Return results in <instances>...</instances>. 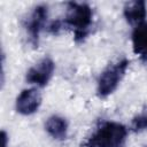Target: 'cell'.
Segmentation results:
<instances>
[{"label": "cell", "instance_id": "3", "mask_svg": "<svg viewBox=\"0 0 147 147\" xmlns=\"http://www.w3.org/2000/svg\"><path fill=\"white\" fill-rule=\"evenodd\" d=\"M130 65V61L127 59H122L111 65H108L100 75L98 79L96 94L99 98L105 99L113 94L115 90L118 87L119 83L124 78L126 70Z\"/></svg>", "mask_w": 147, "mask_h": 147}, {"label": "cell", "instance_id": "1", "mask_svg": "<svg viewBox=\"0 0 147 147\" xmlns=\"http://www.w3.org/2000/svg\"><path fill=\"white\" fill-rule=\"evenodd\" d=\"M127 129L117 122H103L82 145L83 147H124Z\"/></svg>", "mask_w": 147, "mask_h": 147}, {"label": "cell", "instance_id": "6", "mask_svg": "<svg viewBox=\"0 0 147 147\" xmlns=\"http://www.w3.org/2000/svg\"><path fill=\"white\" fill-rule=\"evenodd\" d=\"M41 105V95L37 88L23 90L16 99V111L21 115L29 116L38 111Z\"/></svg>", "mask_w": 147, "mask_h": 147}, {"label": "cell", "instance_id": "7", "mask_svg": "<svg viewBox=\"0 0 147 147\" xmlns=\"http://www.w3.org/2000/svg\"><path fill=\"white\" fill-rule=\"evenodd\" d=\"M123 14L125 20L130 24L138 26L145 23V18L147 15L146 2L144 0H134L126 2L123 8Z\"/></svg>", "mask_w": 147, "mask_h": 147}, {"label": "cell", "instance_id": "10", "mask_svg": "<svg viewBox=\"0 0 147 147\" xmlns=\"http://www.w3.org/2000/svg\"><path fill=\"white\" fill-rule=\"evenodd\" d=\"M131 130L134 132H141L147 130V113L139 114L132 118Z\"/></svg>", "mask_w": 147, "mask_h": 147}, {"label": "cell", "instance_id": "13", "mask_svg": "<svg viewBox=\"0 0 147 147\" xmlns=\"http://www.w3.org/2000/svg\"><path fill=\"white\" fill-rule=\"evenodd\" d=\"M146 147H147V146H146Z\"/></svg>", "mask_w": 147, "mask_h": 147}, {"label": "cell", "instance_id": "12", "mask_svg": "<svg viewBox=\"0 0 147 147\" xmlns=\"http://www.w3.org/2000/svg\"><path fill=\"white\" fill-rule=\"evenodd\" d=\"M8 136L6 133V131H2L1 132V140H2V146L1 147H7V142H8Z\"/></svg>", "mask_w": 147, "mask_h": 147}, {"label": "cell", "instance_id": "9", "mask_svg": "<svg viewBox=\"0 0 147 147\" xmlns=\"http://www.w3.org/2000/svg\"><path fill=\"white\" fill-rule=\"evenodd\" d=\"M132 48L140 59L147 60V23L134 28L132 32Z\"/></svg>", "mask_w": 147, "mask_h": 147}, {"label": "cell", "instance_id": "11", "mask_svg": "<svg viewBox=\"0 0 147 147\" xmlns=\"http://www.w3.org/2000/svg\"><path fill=\"white\" fill-rule=\"evenodd\" d=\"M63 25H64V23H63L62 21L57 20V21H54V22H52V23H51V25H49L48 30H49V32H51V33H53V34H57V33L62 30Z\"/></svg>", "mask_w": 147, "mask_h": 147}, {"label": "cell", "instance_id": "4", "mask_svg": "<svg viewBox=\"0 0 147 147\" xmlns=\"http://www.w3.org/2000/svg\"><path fill=\"white\" fill-rule=\"evenodd\" d=\"M54 70H55L54 61L51 57L46 56L28 70L25 79L29 84H33L39 87H44L52 79Z\"/></svg>", "mask_w": 147, "mask_h": 147}, {"label": "cell", "instance_id": "5", "mask_svg": "<svg viewBox=\"0 0 147 147\" xmlns=\"http://www.w3.org/2000/svg\"><path fill=\"white\" fill-rule=\"evenodd\" d=\"M47 16H48L47 6L39 5L33 9V11L30 14V16L25 22V29L29 36V41L33 47H38L39 34L42 28L45 26Z\"/></svg>", "mask_w": 147, "mask_h": 147}, {"label": "cell", "instance_id": "2", "mask_svg": "<svg viewBox=\"0 0 147 147\" xmlns=\"http://www.w3.org/2000/svg\"><path fill=\"white\" fill-rule=\"evenodd\" d=\"M64 26L74 31L76 42H82L90 33L93 23V10L87 3L69 2L64 17Z\"/></svg>", "mask_w": 147, "mask_h": 147}, {"label": "cell", "instance_id": "8", "mask_svg": "<svg viewBox=\"0 0 147 147\" xmlns=\"http://www.w3.org/2000/svg\"><path fill=\"white\" fill-rule=\"evenodd\" d=\"M46 132L55 140H63L68 136V122L65 118L53 115L47 118L45 123Z\"/></svg>", "mask_w": 147, "mask_h": 147}]
</instances>
